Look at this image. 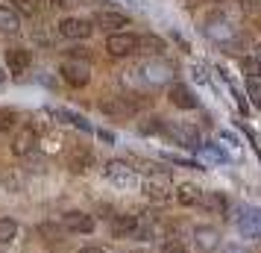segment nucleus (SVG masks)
Returning <instances> with one entry per match:
<instances>
[{"label":"nucleus","instance_id":"4468645a","mask_svg":"<svg viewBox=\"0 0 261 253\" xmlns=\"http://www.w3.org/2000/svg\"><path fill=\"white\" fill-rule=\"evenodd\" d=\"M21 33V15L12 6H0V36H18Z\"/></svg>","mask_w":261,"mask_h":253},{"label":"nucleus","instance_id":"aec40b11","mask_svg":"<svg viewBox=\"0 0 261 253\" xmlns=\"http://www.w3.org/2000/svg\"><path fill=\"white\" fill-rule=\"evenodd\" d=\"M155 233H159L155 218H153V215H141V218H138V224H135V236H132V239H138V241H153Z\"/></svg>","mask_w":261,"mask_h":253},{"label":"nucleus","instance_id":"f257e3e1","mask_svg":"<svg viewBox=\"0 0 261 253\" xmlns=\"http://www.w3.org/2000/svg\"><path fill=\"white\" fill-rule=\"evenodd\" d=\"M103 177H106L112 186H118V189H135V186H138V174H135V168L126 165V162H120V159L106 162Z\"/></svg>","mask_w":261,"mask_h":253},{"label":"nucleus","instance_id":"6e6552de","mask_svg":"<svg viewBox=\"0 0 261 253\" xmlns=\"http://www.w3.org/2000/svg\"><path fill=\"white\" fill-rule=\"evenodd\" d=\"M59 33L65 38H76V41H83V38H88L91 33H94V24L85 21V18H62Z\"/></svg>","mask_w":261,"mask_h":253},{"label":"nucleus","instance_id":"6ab92c4d","mask_svg":"<svg viewBox=\"0 0 261 253\" xmlns=\"http://www.w3.org/2000/svg\"><path fill=\"white\" fill-rule=\"evenodd\" d=\"M202 189L200 186H194V182H182V186H179V192H176V200L182 206H200L202 203Z\"/></svg>","mask_w":261,"mask_h":253},{"label":"nucleus","instance_id":"1a4fd4ad","mask_svg":"<svg viewBox=\"0 0 261 253\" xmlns=\"http://www.w3.org/2000/svg\"><path fill=\"white\" fill-rule=\"evenodd\" d=\"M100 109L106 115H112V118H129L132 112L138 109V103L132 97H106V100H100Z\"/></svg>","mask_w":261,"mask_h":253},{"label":"nucleus","instance_id":"473e14b6","mask_svg":"<svg viewBox=\"0 0 261 253\" xmlns=\"http://www.w3.org/2000/svg\"><path fill=\"white\" fill-rule=\"evenodd\" d=\"M194 80H200V83H205V74H202V65H194Z\"/></svg>","mask_w":261,"mask_h":253},{"label":"nucleus","instance_id":"c9c22d12","mask_svg":"<svg viewBox=\"0 0 261 253\" xmlns=\"http://www.w3.org/2000/svg\"><path fill=\"white\" fill-rule=\"evenodd\" d=\"M97 135H100L103 142H115V135H112V133H106V130H97Z\"/></svg>","mask_w":261,"mask_h":253},{"label":"nucleus","instance_id":"a878e982","mask_svg":"<svg viewBox=\"0 0 261 253\" xmlns=\"http://www.w3.org/2000/svg\"><path fill=\"white\" fill-rule=\"evenodd\" d=\"M38 236H41V239L44 241H59L62 236H65V227H56V224H47V221H44V224H38Z\"/></svg>","mask_w":261,"mask_h":253},{"label":"nucleus","instance_id":"9d476101","mask_svg":"<svg viewBox=\"0 0 261 253\" xmlns=\"http://www.w3.org/2000/svg\"><path fill=\"white\" fill-rule=\"evenodd\" d=\"M38 147V133L33 127H24V130H18L12 139V153L15 156H30V153H36Z\"/></svg>","mask_w":261,"mask_h":253},{"label":"nucleus","instance_id":"c756f323","mask_svg":"<svg viewBox=\"0 0 261 253\" xmlns=\"http://www.w3.org/2000/svg\"><path fill=\"white\" fill-rule=\"evenodd\" d=\"M247 91H249V97H252V103L261 109V83H258V80H249V83H247Z\"/></svg>","mask_w":261,"mask_h":253},{"label":"nucleus","instance_id":"7c9ffc66","mask_svg":"<svg viewBox=\"0 0 261 253\" xmlns=\"http://www.w3.org/2000/svg\"><path fill=\"white\" fill-rule=\"evenodd\" d=\"M162 253H188V247H185V244H182V241H165V244H162Z\"/></svg>","mask_w":261,"mask_h":253},{"label":"nucleus","instance_id":"e433bc0d","mask_svg":"<svg viewBox=\"0 0 261 253\" xmlns=\"http://www.w3.org/2000/svg\"><path fill=\"white\" fill-rule=\"evenodd\" d=\"M252 56H255V59L261 62V44H258V48H255V53H252Z\"/></svg>","mask_w":261,"mask_h":253},{"label":"nucleus","instance_id":"c85d7f7f","mask_svg":"<svg viewBox=\"0 0 261 253\" xmlns=\"http://www.w3.org/2000/svg\"><path fill=\"white\" fill-rule=\"evenodd\" d=\"M24 159H27V171H33V174H44V171H47V162L41 156H33V153H30V156H24Z\"/></svg>","mask_w":261,"mask_h":253},{"label":"nucleus","instance_id":"39448f33","mask_svg":"<svg viewBox=\"0 0 261 253\" xmlns=\"http://www.w3.org/2000/svg\"><path fill=\"white\" fill-rule=\"evenodd\" d=\"M138 74H141V80L147 85H162V83L170 80L173 65H170V62H162V59H153V62H144L141 68H138Z\"/></svg>","mask_w":261,"mask_h":253},{"label":"nucleus","instance_id":"2eb2a0df","mask_svg":"<svg viewBox=\"0 0 261 253\" xmlns=\"http://www.w3.org/2000/svg\"><path fill=\"white\" fill-rule=\"evenodd\" d=\"M170 103L179 109H197V97H194V91H191L188 85L173 83L170 85Z\"/></svg>","mask_w":261,"mask_h":253},{"label":"nucleus","instance_id":"f704fd0d","mask_svg":"<svg viewBox=\"0 0 261 253\" xmlns=\"http://www.w3.org/2000/svg\"><path fill=\"white\" fill-rule=\"evenodd\" d=\"M223 253H249V250H244V247H238V244H229V247H223Z\"/></svg>","mask_w":261,"mask_h":253},{"label":"nucleus","instance_id":"2f4dec72","mask_svg":"<svg viewBox=\"0 0 261 253\" xmlns=\"http://www.w3.org/2000/svg\"><path fill=\"white\" fill-rule=\"evenodd\" d=\"M238 6H241L244 12H249V15L261 12V0H238Z\"/></svg>","mask_w":261,"mask_h":253},{"label":"nucleus","instance_id":"f3484780","mask_svg":"<svg viewBox=\"0 0 261 253\" xmlns=\"http://www.w3.org/2000/svg\"><path fill=\"white\" fill-rule=\"evenodd\" d=\"M50 118L62 121V124H73V127H76V130H83V133H94V127H91L83 115L71 112V109H50Z\"/></svg>","mask_w":261,"mask_h":253},{"label":"nucleus","instance_id":"a211bd4d","mask_svg":"<svg viewBox=\"0 0 261 253\" xmlns=\"http://www.w3.org/2000/svg\"><path fill=\"white\" fill-rule=\"evenodd\" d=\"M194 241H197V247L205 253L217 250V244H220V236H217V229L214 227H197L194 229Z\"/></svg>","mask_w":261,"mask_h":253},{"label":"nucleus","instance_id":"b1692460","mask_svg":"<svg viewBox=\"0 0 261 253\" xmlns=\"http://www.w3.org/2000/svg\"><path fill=\"white\" fill-rule=\"evenodd\" d=\"M12 9L18 15H38L41 0H12Z\"/></svg>","mask_w":261,"mask_h":253},{"label":"nucleus","instance_id":"20e7f679","mask_svg":"<svg viewBox=\"0 0 261 253\" xmlns=\"http://www.w3.org/2000/svg\"><path fill=\"white\" fill-rule=\"evenodd\" d=\"M235 224H238V233H241V236H247V239H258L261 236V209H255V206H244V209L238 212Z\"/></svg>","mask_w":261,"mask_h":253},{"label":"nucleus","instance_id":"423d86ee","mask_svg":"<svg viewBox=\"0 0 261 253\" xmlns=\"http://www.w3.org/2000/svg\"><path fill=\"white\" fill-rule=\"evenodd\" d=\"M106 50L112 56H132V53H138V36H132V33H112L106 41Z\"/></svg>","mask_w":261,"mask_h":253},{"label":"nucleus","instance_id":"72a5a7b5","mask_svg":"<svg viewBox=\"0 0 261 253\" xmlns=\"http://www.w3.org/2000/svg\"><path fill=\"white\" fill-rule=\"evenodd\" d=\"M80 253H106L103 247H97V244H88V247H83Z\"/></svg>","mask_w":261,"mask_h":253},{"label":"nucleus","instance_id":"ea45409f","mask_svg":"<svg viewBox=\"0 0 261 253\" xmlns=\"http://www.w3.org/2000/svg\"><path fill=\"white\" fill-rule=\"evenodd\" d=\"M185 3H194V0H185Z\"/></svg>","mask_w":261,"mask_h":253},{"label":"nucleus","instance_id":"dca6fc26","mask_svg":"<svg viewBox=\"0 0 261 253\" xmlns=\"http://www.w3.org/2000/svg\"><path fill=\"white\" fill-rule=\"evenodd\" d=\"M135 224H138V215H115L112 218V236L115 239H132Z\"/></svg>","mask_w":261,"mask_h":253},{"label":"nucleus","instance_id":"0eeeda50","mask_svg":"<svg viewBox=\"0 0 261 253\" xmlns=\"http://www.w3.org/2000/svg\"><path fill=\"white\" fill-rule=\"evenodd\" d=\"M62 227L68 229V233H80V236H88V233H94V218L88 215V212L71 209V212H65V215H62Z\"/></svg>","mask_w":261,"mask_h":253},{"label":"nucleus","instance_id":"4be33fe9","mask_svg":"<svg viewBox=\"0 0 261 253\" xmlns=\"http://www.w3.org/2000/svg\"><path fill=\"white\" fill-rule=\"evenodd\" d=\"M138 50L147 53V56H159L165 50V41L159 36H138Z\"/></svg>","mask_w":261,"mask_h":253},{"label":"nucleus","instance_id":"7ed1b4c3","mask_svg":"<svg viewBox=\"0 0 261 253\" xmlns=\"http://www.w3.org/2000/svg\"><path fill=\"white\" fill-rule=\"evenodd\" d=\"M162 133L170 135V139L182 147L200 150V133H197L194 127H188V124H162Z\"/></svg>","mask_w":261,"mask_h":253},{"label":"nucleus","instance_id":"f03ea898","mask_svg":"<svg viewBox=\"0 0 261 253\" xmlns=\"http://www.w3.org/2000/svg\"><path fill=\"white\" fill-rule=\"evenodd\" d=\"M62 80L68 85H73V88H83V85H88V80H91V65L85 59L62 62Z\"/></svg>","mask_w":261,"mask_h":253},{"label":"nucleus","instance_id":"412c9836","mask_svg":"<svg viewBox=\"0 0 261 253\" xmlns=\"http://www.w3.org/2000/svg\"><path fill=\"white\" fill-rule=\"evenodd\" d=\"M205 33H208L214 41H220V44H229V41H232V27L226 24V18H220V21H217V18H212V21H208V27H205Z\"/></svg>","mask_w":261,"mask_h":253},{"label":"nucleus","instance_id":"5701e85b","mask_svg":"<svg viewBox=\"0 0 261 253\" xmlns=\"http://www.w3.org/2000/svg\"><path fill=\"white\" fill-rule=\"evenodd\" d=\"M18 236V221L15 218H0V244H9Z\"/></svg>","mask_w":261,"mask_h":253},{"label":"nucleus","instance_id":"393cba45","mask_svg":"<svg viewBox=\"0 0 261 253\" xmlns=\"http://www.w3.org/2000/svg\"><path fill=\"white\" fill-rule=\"evenodd\" d=\"M202 206H205V209H214V212H223L226 197L220 192H208V194H202Z\"/></svg>","mask_w":261,"mask_h":253},{"label":"nucleus","instance_id":"bb28decb","mask_svg":"<svg viewBox=\"0 0 261 253\" xmlns=\"http://www.w3.org/2000/svg\"><path fill=\"white\" fill-rule=\"evenodd\" d=\"M241 71L247 74L249 80H258L261 77V62L255 56H247V59H241Z\"/></svg>","mask_w":261,"mask_h":253},{"label":"nucleus","instance_id":"f8f14e48","mask_svg":"<svg viewBox=\"0 0 261 253\" xmlns=\"http://www.w3.org/2000/svg\"><path fill=\"white\" fill-rule=\"evenodd\" d=\"M91 24L100 27V30H106V33H120L123 27H129V18L123 12H97Z\"/></svg>","mask_w":261,"mask_h":253},{"label":"nucleus","instance_id":"9b49d317","mask_svg":"<svg viewBox=\"0 0 261 253\" xmlns=\"http://www.w3.org/2000/svg\"><path fill=\"white\" fill-rule=\"evenodd\" d=\"M94 153L88 150V147H71V153H68V168L73 174H85V171L94 168Z\"/></svg>","mask_w":261,"mask_h":253},{"label":"nucleus","instance_id":"58836bf2","mask_svg":"<svg viewBox=\"0 0 261 253\" xmlns=\"http://www.w3.org/2000/svg\"><path fill=\"white\" fill-rule=\"evenodd\" d=\"M208 3H223V0H208Z\"/></svg>","mask_w":261,"mask_h":253},{"label":"nucleus","instance_id":"ddd939ff","mask_svg":"<svg viewBox=\"0 0 261 253\" xmlns=\"http://www.w3.org/2000/svg\"><path fill=\"white\" fill-rule=\"evenodd\" d=\"M6 65H9V71L15 74H24L30 65H33V53L27 48H9L6 50Z\"/></svg>","mask_w":261,"mask_h":253},{"label":"nucleus","instance_id":"4c0bfd02","mask_svg":"<svg viewBox=\"0 0 261 253\" xmlns=\"http://www.w3.org/2000/svg\"><path fill=\"white\" fill-rule=\"evenodd\" d=\"M3 83H6V74L0 71V85H3Z\"/></svg>","mask_w":261,"mask_h":253},{"label":"nucleus","instance_id":"cd10ccee","mask_svg":"<svg viewBox=\"0 0 261 253\" xmlns=\"http://www.w3.org/2000/svg\"><path fill=\"white\" fill-rule=\"evenodd\" d=\"M18 121V112L15 109H0V133H9Z\"/></svg>","mask_w":261,"mask_h":253}]
</instances>
